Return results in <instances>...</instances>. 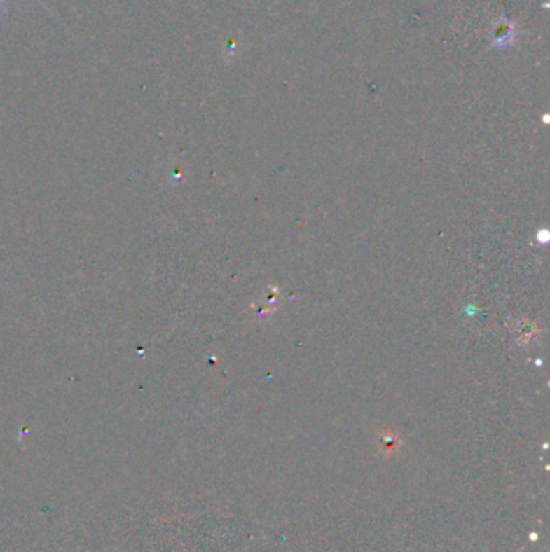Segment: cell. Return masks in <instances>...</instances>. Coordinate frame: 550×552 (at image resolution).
Listing matches in <instances>:
<instances>
[{"instance_id":"cell-1","label":"cell","mask_w":550,"mask_h":552,"mask_svg":"<svg viewBox=\"0 0 550 552\" xmlns=\"http://www.w3.org/2000/svg\"><path fill=\"white\" fill-rule=\"evenodd\" d=\"M37 2H39V4L42 5L41 0H37ZM0 7H4V8H5V0H0Z\"/></svg>"}]
</instances>
